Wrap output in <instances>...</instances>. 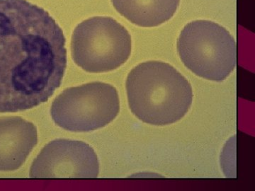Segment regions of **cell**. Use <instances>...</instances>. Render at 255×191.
I'll list each match as a JSON object with an SVG mask.
<instances>
[{
	"label": "cell",
	"mask_w": 255,
	"mask_h": 191,
	"mask_svg": "<svg viewBox=\"0 0 255 191\" xmlns=\"http://www.w3.org/2000/svg\"><path fill=\"white\" fill-rule=\"evenodd\" d=\"M63 30L26 0H0V113L46 102L67 68Z\"/></svg>",
	"instance_id": "6da1fadb"
},
{
	"label": "cell",
	"mask_w": 255,
	"mask_h": 191,
	"mask_svg": "<svg viewBox=\"0 0 255 191\" xmlns=\"http://www.w3.org/2000/svg\"><path fill=\"white\" fill-rule=\"evenodd\" d=\"M126 87L132 113L150 125L176 123L192 104L190 83L173 66L163 62L139 64L128 75Z\"/></svg>",
	"instance_id": "7a4b0ae2"
},
{
	"label": "cell",
	"mask_w": 255,
	"mask_h": 191,
	"mask_svg": "<svg viewBox=\"0 0 255 191\" xmlns=\"http://www.w3.org/2000/svg\"><path fill=\"white\" fill-rule=\"evenodd\" d=\"M177 51L186 68L201 78L220 82L237 64V45L219 23L196 20L187 23L177 40Z\"/></svg>",
	"instance_id": "3957f363"
},
{
	"label": "cell",
	"mask_w": 255,
	"mask_h": 191,
	"mask_svg": "<svg viewBox=\"0 0 255 191\" xmlns=\"http://www.w3.org/2000/svg\"><path fill=\"white\" fill-rule=\"evenodd\" d=\"M131 53V37L113 18L95 16L82 21L74 30L72 58L90 73H103L119 68Z\"/></svg>",
	"instance_id": "277c9868"
},
{
	"label": "cell",
	"mask_w": 255,
	"mask_h": 191,
	"mask_svg": "<svg viewBox=\"0 0 255 191\" xmlns=\"http://www.w3.org/2000/svg\"><path fill=\"white\" fill-rule=\"evenodd\" d=\"M120 110L115 87L96 82L70 87L53 100L50 115L64 130L74 132L94 131L113 121Z\"/></svg>",
	"instance_id": "5b68a950"
},
{
	"label": "cell",
	"mask_w": 255,
	"mask_h": 191,
	"mask_svg": "<svg viewBox=\"0 0 255 191\" xmlns=\"http://www.w3.org/2000/svg\"><path fill=\"white\" fill-rule=\"evenodd\" d=\"M100 163L85 142L58 139L43 147L30 169L32 179H97Z\"/></svg>",
	"instance_id": "8992f818"
},
{
	"label": "cell",
	"mask_w": 255,
	"mask_h": 191,
	"mask_svg": "<svg viewBox=\"0 0 255 191\" xmlns=\"http://www.w3.org/2000/svg\"><path fill=\"white\" fill-rule=\"evenodd\" d=\"M38 142L36 127L21 117L0 118V172L17 170Z\"/></svg>",
	"instance_id": "52a82bcc"
},
{
	"label": "cell",
	"mask_w": 255,
	"mask_h": 191,
	"mask_svg": "<svg viewBox=\"0 0 255 191\" xmlns=\"http://www.w3.org/2000/svg\"><path fill=\"white\" fill-rule=\"evenodd\" d=\"M116 10L129 21L151 28L167 22L175 14L180 0H112Z\"/></svg>",
	"instance_id": "ba28073f"
}]
</instances>
